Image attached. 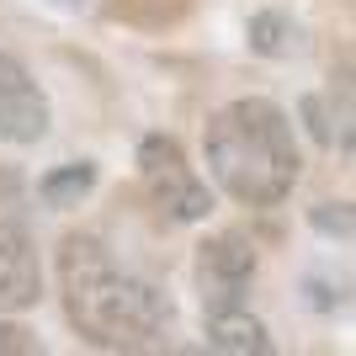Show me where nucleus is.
<instances>
[{"instance_id": "1", "label": "nucleus", "mask_w": 356, "mask_h": 356, "mask_svg": "<svg viewBox=\"0 0 356 356\" xmlns=\"http://www.w3.org/2000/svg\"><path fill=\"white\" fill-rule=\"evenodd\" d=\"M59 287L70 325L102 351H144L170 325V298L122 271L96 234H70L59 245Z\"/></svg>"}, {"instance_id": "2", "label": "nucleus", "mask_w": 356, "mask_h": 356, "mask_svg": "<svg viewBox=\"0 0 356 356\" xmlns=\"http://www.w3.org/2000/svg\"><path fill=\"white\" fill-rule=\"evenodd\" d=\"M208 170L223 192L245 208H277L298 181V138L293 122L266 96H239L218 106L202 134Z\"/></svg>"}, {"instance_id": "3", "label": "nucleus", "mask_w": 356, "mask_h": 356, "mask_svg": "<svg viewBox=\"0 0 356 356\" xmlns=\"http://www.w3.org/2000/svg\"><path fill=\"white\" fill-rule=\"evenodd\" d=\"M138 176H144L149 197H154L170 218H181V223L208 218V208H213L208 181L192 176V165H186V154H181V144L170 134H149L144 144H138Z\"/></svg>"}, {"instance_id": "4", "label": "nucleus", "mask_w": 356, "mask_h": 356, "mask_svg": "<svg viewBox=\"0 0 356 356\" xmlns=\"http://www.w3.org/2000/svg\"><path fill=\"white\" fill-rule=\"evenodd\" d=\"M48 134V96L27 74V64L0 54V138L6 144H38Z\"/></svg>"}, {"instance_id": "5", "label": "nucleus", "mask_w": 356, "mask_h": 356, "mask_svg": "<svg viewBox=\"0 0 356 356\" xmlns=\"http://www.w3.org/2000/svg\"><path fill=\"white\" fill-rule=\"evenodd\" d=\"M255 277V245H245L239 234H218L202 245V261H197V282H202V309H223V303H239V293L250 287Z\"/></svg>"}, {"instance_id": "6", "label": "nucleus", "mask_w": 356, "mask_h": 356, "mask_svg": "<svg viewBox=\"0 0 356 356\" xmlns=\"http://www.w3.org/2000/svg\"><path fill=\"white\" fill-rule=\"evenodd\" d=\"M43 298V261L22 223H0V314H22Z\"/></svg>"}, {"instance_id": "7", "label": "nucleus", "mask_w": 356, "mask_h": 356, "mask_svg": "<svg viewBox=\"0 0 356 356\" xmlns=\"http://www.w3.org/2000/svg\"><path fill=\"white\" fill-rule=\"evenodd\" d=\"M208 346L223 356H271V335L245 303L208 309Z\"/></svg>"}, {"instance_id": "8", "label": "nucleus", "mask_w": 356, "mask_h": 356, "mask_svg": "<svg viewBox=\"0 0 356 356\" xmlns=\"http://www.w3.org/2000/svg\"><path fill=\"white\" fill-rule=\"evenodd\" d=\"M319 102H325V122H330V149L356 160V64H341L330 74Z\"/></svg>"}, {"instance_id": "9", "label": "nucleus", "mask_w": 356, "mask_h": 356, "mask_svg": "<svg viewBox=\"0 0 356 356\" xmlns=\"http://www.w3.org/2000/svg\"><path fill=\"white\" fill-rule=\"evenodd\" d=\"M245 43L261 59H287L298 48V27H293V16H282V11H255L250 27H245Z\"/></svg>"}, {"instance_id": "10", "label": "nucleus", "mask_w": 356, "mask_h": 356, "mask_svg": "<svg viewBox=\"0 0 356 356\" xmlns=\"http://www.w3.org/2000/svg\"><path fill=\"white\" fill-rule=\"evenodd\" d=\"M96 186V165L90 160H74V165H59V170H48L38 181V197H43L48 208H80V197Z\"/></svg>"}, {"instance_id": "11", "label": "nucleus", "mask_w": 356, "mask_h": 356, "mask_svg": "<svg viewBox=\"0 0 356 356\" xmlns=\"http://www.w3.org/2000/svg\"><path fill=\"white\" fill-rule=\"evenodd\" d=\"M309 223L330 239H356V202H319L309 208Z\"/></svg>"}, {"instance_id": "12", "label": "nucleus", "mask_w": 356, "mask_h": 356, "mask_svg": "<svg viewBox=\"0 0 356 356\" xmlns=\"http://www.w3.org/2000/svg\"><path fill=\"white\" fill-rule=\"evenodd\" d=\"M0 351H16V356H27V351H38V341H32L22 325H0Z\"/></svg>"}, {"instance_id": "13", "label": "nucleus", "mask_w": 356, "mask_h": 356, "mask_svg": "<svg viewBox=\"0 0 356 356\" xmlns=\"http://www.w3.org/2000/svg\"><path fill=\"white\" fill-rule=\"evenodd\" d=\"M54 6H59V11H86L90 0H54Z\"/></svg>"}]
</instances>
